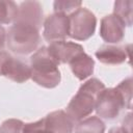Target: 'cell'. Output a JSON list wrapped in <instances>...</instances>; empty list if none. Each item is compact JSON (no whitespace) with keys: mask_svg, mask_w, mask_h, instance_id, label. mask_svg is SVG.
Returning <instances> with one entry per match:
<instances>
[{"mask_svg":"<svg viewBox=\"0 0 133 133\" xmlns=\"http://www.w3.org/2000/svg\"><path fill=\"white\" fill-rule=\"evenodd\" d=\"M126 108L125 101L121 92L113 88H104L98 96L95 110L97 114L105 119H114L118 116L122 109Z\"/></svg>","mask_w":133,"mask_h":133,"instance_id":"cell-5","label":"cell"},{"mask_svg":"<svg viewBox=\"0 0 133 133\" xmlns=\"http://www.w3.org/2000/svg\"><path fill=\"white\" fill-rule=\"evenodd\" d=\"M108 133H131V132L128 131L127 129H125L122 126V127H113V128H111L108 131Z\"/></svg>","mask_w":133,"mask_h":133,"instance_id":"cell-23","label":"cell"},{"mask_svg":"<svg viewBox=\"0 0 133 133\" xmlns=\"http://www.w3.org/2000/svg\"><path fill=\"white\" fill-rule=\"evenodd\" d=\"M48 51L52 55V57L60 63H69L74 57L84 52V49L81 45L73 42L66 41H58L50 43Z\"/></svg>","mask_w":133,"mask_h":133,"instance_id":"cell-9","label":"cell"},{"mask_svg":"<svg viewBox=\"0 0 133 133\" xmlns=\"http://www.w3.org/2000/svg\"><path fill=\"white\" fill-rule=\"evenodd\" d=\"M116 89L121 92L125 104H126V108L127 109H131L132 107V78L128 77L127 79H125L124 81H122L117 86Z\"/></svg>","mask_w":133,"mask_h":133,"instance_id":"cell-17","label":"cell"},{"mask_svg":"<svg viewBox=\"0 0 133 133\" xmlns=\"http://www.w3.org/2000/svg\"><path fill=\"white\" fill-rule=\"evenodd\" d=\"M81 1H71V0H64V1H55L54 2V11L55 12H61V14H69L73 12L77 8L81 6Z\"/></svg>","mask_w":133,"mask_h":133,"instance_id":"cell-19","label":"cell"},{"mask_svg":"<svg viewBox=\"0 0 133 133\" xmlns=\"http://www.w3.org/2000/svg\"><path fill=\"white\" fill-rule=\"evenodd\" d=\"M132 7L133 2L132 1H126V0H118L114 2V8H113V15H115L124 24L125 26H131L132 25Z\"/></svg>","mask_w":133,"mask_h":133,"instance_id":"cell-15","label":"cell"},{"mask_svg":"<svg viewBox=\"0 0 133 133\" xmlns=\"http://www.w3.org/2000/svg\"><path fill=\"white\" fill-rule=\"evenodd\" d=\"M5 42H6V32H5V29L3 28V26L0 25V50L3 49Z\"/></svg>","mask_w":133,"mask_h":133,"instance_id":"cell-21","label":"cell"},{"mask_svg":"<svg viewBox=\"0 0 133 133\" xmlns=\"http://www.w3.org/2000/svg\"><path fill=\"white\" fill-rule=\"evenodd\" d=\"M96 16L84 7H79L69 16V36L76 41H86L94 35Z\"/></svg>","mask_w":133,"mask_h":133,"instance_id":"cell-4","label":"cell"},{"mask_svg":"<svg viewBox=\"0 0 133 133\" xmlns=\"http://www.w3.org/2000/svg\"><path fill=\"white\" fill-rule=\"evenodd\" d=\"M58 62L49 53L47 47L38 48L30 57L31 79L46 88H54L60 83Z\"/></svg>","mask_w":133,"mask_h":133,"instance_id":"cell-2","label":"cell"},{"mask_svg":"<svg viewBox=\"0 0 133 133\" xmlns=\"http://www.w3.org/2000/svg\"><path fill=\"white\" fill-rule=\"evenodd\" d=\"M23 133H52V132L46 128L44 124V118H42L34 123L24 124Z\"/></svg>","mask_w":133,"mask_h":133,"instance_id":"cell-20","label":"cell"},{"mask_svg":"<svg viewBox=\"0 0 133 133\" xmlns=\"http://www.w3.org/2000/svg\"><path fill=\"white\" fill-rule=\"evenodd\" d=\"M44 38L49 42L65 41L69 36V16L54 12L46 18L44 22Z\"/></svg>","mask_w":133,"mask_h":133,"instance_id":"cell-6","label":"cell"},{"mask_svg":"<svg viewBox=\"0 0 133 133\" xmlns=\"http://www.w3.org/2000/svg\"><path fill=\"white\" fill-rule=\"evenodd\" d=\"M9 56V54L5 51H0V75H2V68L3 64L5 62V60L7 59V57Z\"/></svg>","mask_w":133,"mask_h":133,"instance_id":"cell-22","label":"cell"},{"mask_svg":"<svg viewBox=\"0 0 133 133\" xmlns=\"http://www.w3.org/2000/svg\"><path fill=\"white\" fill-rule=\"evenodd\" d=\"M14 23H25L41 29L43 24V7L37 1H25L18 7Z\"/></svg>","mask_w":133,"mask_h":133,"instance_id":"cell-8","label":"cell"},{"mask_svg":"<svg viewBox=\"0 0 133 133\" xmlns=\"http://www.w3.org/2000/svg\"><path fill=\"white\" fill-rule=\"evenodd\" d=\"M46 128L52 133H73L75 122L63 110H56L44 117Z\"/></svg>","mask_w":133,"mask_h":133,"instance_id":"cell-11","label":"cell"},{"mask_svg":"<svg viewBox=\"0 0 133 133\" xmlns=\"http://www.w3.org/2000/svg\"><path fill=\"white\" fill-rule=\"evenodd\" d=\"M73 74L79 79L84 80L94 73L95 61L85 52L80 53L69 62Z\"/></svg>","mask_w":133,"mask_h":133,"instance_id":"cell-13","label":"cell"},{"mask_svg":"<svg viewBox=\"0 0 133 133\" xmlns=\"http://www.w3.org/2000/svg\"><path fill=\"white\" fill-rule=\"evenodd\" d=\"M130 46L118 47V46H102L96 51V57L106 64H121L130 57Z\"/></svg>","mask_w":133,"mask_h":133,"instance_id":"cell-12","label":"cell"},{"mask_svg":"<svg viewBox=\"0 0 133 133\" xmlns=\"http://www.w3.org/2000/svg\"><path fill=\"white\" fill-rule=\"evenodd\" d=\"M24 123L17 118H8L0 126V133H23Z\"/></svg>","mask_w":133,"mask_h":133,"instance_id":"cell-18","label":"cell"},{"mask_svg":"<svg viewBox=\"0 0 133 133\" xmlns=\"http://www.w3.org/2000/svg\"><path fill=\"white\" fill-rule=\"evenodd\" d=\"M104 88V83L99 79L91 78L87 80L80 86L77 94L72 98L65 112L75 123L85 118L95 110L97 98Z\"/></svg>","mask_w":133,"mask_h":133,"instance_id":"cell-1","label":"cell"},{"mask_svg":"<svg viewBox=\"0 0 133 133\" xmlns=\"http://www.w3.org/2000/svg\"><path fill=\"white\" fill-rule=\"evenodd\" d=\"M105 124L98 116H88L79 121L75 127V133H104Z\"/></svg>","mask_w":133,"mask_h":133,"instance_id":"cell-14","label":"cell"},{"mask_svg":"<svg viewBox=\"0 0 133 133\" xmlns=\"http://www.w3.org/2000/svg\"><path fill=\"white\" fill-rule=\"evenodd\" d=\"M18 14V5L14 1L0 0V24L14 23Z\"/></svg>","mask_w":133,"mask_h":133,"instance_id":"cell-16","label":"cell"},{"mask_svg":"<svg viewBox=\"0 0 133 133\" xmlns=\"http://www.w3.org/2000/svg\"><path fill=\"white\" fill-rule=\"evenodd\" d=\"M41 42L39 29L25 23H14L6 33L8 49L19 55H27L35 52Z\"/></svg>","mask_w":133,"mask_h":133,"instance_id":"cell-3","label":"cell"},{"mask_svg":"<svg viewBox=\"0 0 133 133\" xmlns=\"http://www.w3.org/2000/svg\"><path fill=\"white\" fill-rule=\"evenodd\" d=\"M100 35L108 44L119 43L125 36V24L115 15H107L101 20Z\"/></svg>","mask_w":133,"mask_h":133,"instance_id":"cell-7","label":"cell"},{"mask_svg":"<svg viewBox=\"0 0 133 133\" xmlns=\"http://www.w3.org/2000/svg\"><path fill=\"white\" fill-rule=\"evenodd\" d=\"M2 75L17 83H23L31 78L30 65L9 55L3 64Z\"/></svg>","mask_w":133,"mask_h":133,"instance_id":"cell-10","label":"cell"}]
</instances>
